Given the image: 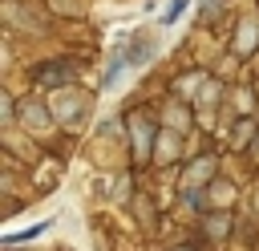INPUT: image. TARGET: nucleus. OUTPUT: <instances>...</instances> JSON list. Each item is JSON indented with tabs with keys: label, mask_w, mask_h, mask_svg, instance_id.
I'll return each instance as SVG.
<instances>
[{
	"label": "nucleus",
	"mask_w": 259,
	"mask_h": 251,
	"mask_svg": "<svg viewBox=\"0 0 259 251\" xmlns=\"http://www.w3.org/2000/svg\"><path fill=\"white\" fill-rule=\"evenodd\" d=\"M214 170V162L210 158H198L194 166H190V174H186V186H194V182H206V174Z\"/></svg>",
	"instance_id": "5"
},
{
	"label": "nucleus",
	"mask_w": 259,
	"mask_h": 251,
	"mask_svg": "<svg viewBox=\"0 0 259 251\" xmlns=\"http://www.w3.org/2000/svg\"><path fill=\"white\" fill-rule=\"evenodd\" d=\"M69 65H40V81L45 85H57V81H69Z\"/></svg>",
	"instance_id": "3"
},
{
	"label": "nucleus",
	"mask_w": 259,
	"mask_h": 251,
	"mask_svg": "<svg viewBox=\"0 0 259 251\" xmlns=\"http://www.w3.org/2000/svg\"><path fill=\"white\" fill-rule=\"evenodd\" d=\"M24 126H28V130H45V126H49V117L40 113L36 101H24Z\"/></svg>",
	"instance_id": "4"
},
{
	"label": "nucleus",
	"mask_w": 259,
	"mask_h": 251,
	"mask_svg": "<svg viewBox=\"0 0 259 251\" xmlns=\"http://www.w3.org/2000/svg\"><path fill=\"white\" fill-rule=\"evenodd\" d=\"M117 190H125V178H121V182H105V178L93 182V194H101V198H113Z\"/></svg>",
	"instance_id": "6"
},
{
	"label": "nucleus",
	"mask_w": 259,
	"mask_h": 251,
	"mask_svg": "<svg viewBox=\"0 0 259 251\" xmlns=\"http://www.w3.org/2000/svg\"><path fill=\"white\" fill-rule=\"evenodd\" d=\"M53 109H57V121H65V126H85V117H89V97L85 93H77V89H61L57 97H53Z\"/></svg>",
	"instance_id": "1"
},
{
	"label": "nucleus",
	"mask_w": 259,
	"mask_h": 251,
	"mask_svg": "<svg viewBox=\"0 0 259 251\" xmlns=\"http://www.w3.org/2000/svg\"><path fill=\"white\" fill-rule=\"evenodd\" d=\"M134 138H138V142H134L138 154H146V146H150V126H146V121H134Z\"/></svg>",
	"instance_id": "7"
},
{
	"label": "nucleus",
	"mask_w": 259,
	"mask_h": 251,
	"mask_svg": "<svg viewBox=\"0 0 259 251\" xmlns=\"http://www.w3.org/2000/svg\"><path fill=\"white\" fill-rule=\"evenodd\" d=\"M255 36H259V16H247L243 28H239V45H235V49H239V53H251V49H255Z\"/></svg>",
	"instance_id": "2"
}]
</instances>
